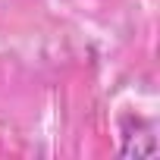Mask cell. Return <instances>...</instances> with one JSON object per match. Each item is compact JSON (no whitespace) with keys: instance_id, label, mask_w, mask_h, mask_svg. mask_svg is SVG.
I'll use <instances>...</instances> for the list:
<instances>
[]
</instances>
